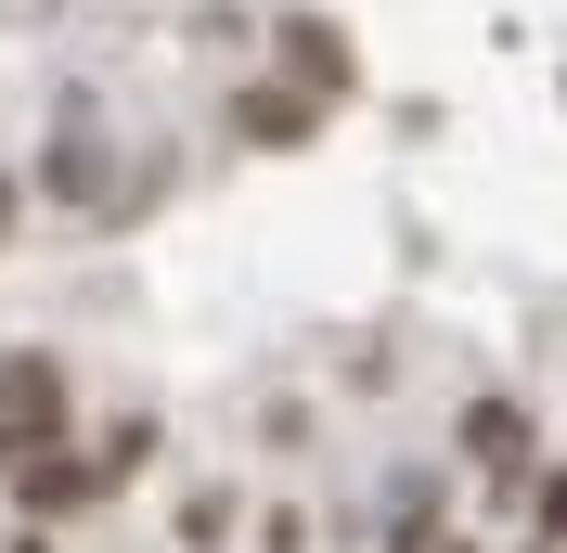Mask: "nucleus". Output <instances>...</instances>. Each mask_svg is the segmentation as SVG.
Segmentation results:
<instances>
[{"label":"nucleus","mask_w":567,"mask_h":553,"mask_svg":"<svg viewBox=\"0 0 567 553\" xmlns=\"http://www.w3.org/2000/svg\"><path fill=\"white\" fill-rule=\"evenodd\" d=\"M0 477H13V502H27V528H65V515H91V502H104V489H91V463H78L65 438H27Z\"/></svg>","instance_id":"f257e3e1"},{"label":"nucleus","mask_w":567,"mask_h":553,"mask_svg":"<svg viewBox=\"0 0 567 553\" xmlns=\"http://www.w3.org/2000/svg\"><path fill=\"white\" fill-rule=\"evenodd\" d=\"M181 541H194V553L233 541V489H194V502H181Z\"/></svg>","instance_id":"1a4fd4ad"},{"label":"nucleus","mask_w":567,"mask_h":553,"mask_svg":"<svg viewBox=\"0 0 567 553\" xmlns=\"http://www.w3.org/2000/svg\"><path fill=\"white\" fill-rule=\"evenodd\" d=\"M78 463H91V489H130L142 463H155V425H116L104 450H78Z\"/></svg>","instance_id":"0eeeda50"},{"label":"nucleus","mask_w":567,"mask_h":553,"mask_svg":"<svg viewBox=\"0 0 567 553\" xmlns=\"http://www.w3.org/2000/svg\"><path fill=\"white\" fill-rule=\"evenodd\" d=\"M0 232H13V180H0Z\"/></svg>","instance_id":"9d476101"},{"label":"nucleus","mask_w":567,"mask_h":553,"mask_svg":"<svg viewBox=\"0 0 567 553\" xmlns=\"http://www.w3.org/2000/svg\"><path fill=\"white\" fill-rule=\"evenodd\" d=\"M516 502H529V541L555 553L567 541V477H516Z\"/></svg>","instance_id":"6e6552de"},{"label":"nucleus","mask_w":567,"mask_h":553,"mask_svg":"<svg viewBox=\"0 0 567 553\" xmlns=\"http://www.w3.org/2000/svg\"><path fill=\"white\" fill-rule=\"evenodd\" d=\"M0 425H13V438H52V425H65V374H52V361H0Z\"/></svg>","instance_id":"39448f33"},{"label":"nucleus","mask_w":567,"mask_h":553,"mask_svg":"<svg viewBox=\"0 0 567 553\" xmlns=\"http://www.w3.org/2000/svg\"><path fill=\"white\" fill-rule=\"evenodd\" d=\"M233 129L246 142H310V91H233Z\"/></svg>","instance_id":"423d86ee"},{"label":"nucleus","mask_w":567,"mask_h":553,"mask_svg":"<svg viewBox=\"0 0 567 553\" xmlns=\"http://www.w3.org/2000/svg\"><path fill=\"white\" fill-rule=\"evenodd\" d=\"M425 553H477V541H425Z\"/></svg>","instance_id":"9b49d317"},{"label":"nucleus","mask_w":567,"mask_h":553,"mask_svg":"<svg viewBox=\"0 0 567 553\" xmlns=\"http://www.w3.org/2000/svg\"><path fill=\"white\" fill-rule=\"evenodd\" d=\"M39 180H52L65 207H116V155H104V116H91V104H65V129H52Z\"/></svg>","instance_id":"f03ea898"},{"label":"nucleus","mask_w":567,"mask_h":553,"mask_svg":"<svg viewBox=\"0 0 567 553\" xmlns=\"http://www.w3.org/2000/svg\"><path fill=\"white\" fill-rule=\"evenodd\" d=\"M271 39H284V91H310V104H322V91H336V104L361 91V52H349L336 27H322V13H284Z\"/></svg>","instance_id":"7ed1b4c3"},{"label":"nucleus","mask_w":567,"mask_h":553,"mask_svg":"<svg viewBox=\"0 0 567 553\" xmlns=\"http://www.w3.org/2000/svg\"><path fill=\"white\" fill-rule=\"evenodd\" d=\"M464 450H477L491 489H516L529 477V413H516V399H477V413H464Z\"/></svg>","instance_id":"20e7f679"}]
</instances>
